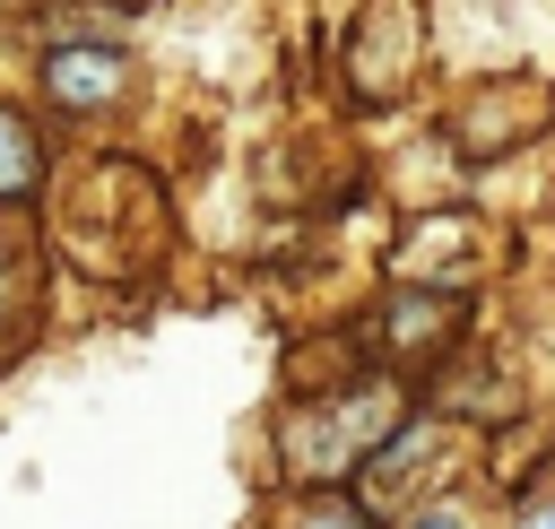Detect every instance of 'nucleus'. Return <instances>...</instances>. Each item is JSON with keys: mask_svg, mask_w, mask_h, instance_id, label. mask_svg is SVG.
<instances>
[{"mask_svg": "<svg viewBox=\"0 0 555 529\" xmlns=\"http://www.w3.org/2000/svg\"><path fill=\"white\" fill-rule=\"evenodd\" d=\"M408 425V390L399 373H356L347 390H321L312 408H286L278 416V460L286 477L312 494V486H347L364 477V460Z\"/></svg>", "mask_w": 555, "mask_h": 529, "instance_id": "nucleus-1", "label": "nucleus"}, {"mask_svg": "<svg viewBox=\"0 0 555 529\" xmlns=\"http://www.w3.org/2000/svg\"><path fill=\"white\" fill-rule=\"evenodd\" d=\"M546 113H555V95H546V78H520V69H494V78H477V87L460 95V113H451V130H442V147H451V156H494V147H512V139H529V130H546Z\"/></svg>", "mask_w": 555, "mask_h": 529, "instance_id": "nucleus-2", "label": "nucleus"}, {"mask_svg": "<svg viewBox=\"0 0 555 529\" xmlns=\"http://www.w3.org/2000/svg\"><path fill=\"white\" fill-rule=\"evenodd\" d=\"M425 61V0H364L356 43H347V78L364 104H390Z\"/></svg>", "mask_w": 555, "mask_h": 529, "instance_id": "nucleus-3", "label": "nucleus"}, {"mask_svg": "<svg viewBox=\"0 0 555 529\" xmlns=\"http://www.w3.org/2000/svg\"><path fill=\"white\" fill-rule=\"evenodd\" d=\"M35 87H43L52 113H104V104L130 95V52L104 43V35H95V43H43Z\"/></svg>", "mask_w": 555, "mask_h": 529, "instance_id": "nucleus-4", "label": "nucleus"}, {"mask_svg": "<svg viewBox=\"0 0 555 529\" xmlns=\"http://www.w3.org/2000/svg\"><path fill=\"white\" fill-rule=\"evenodd\" d=\"M373 356H390V364H416V356H442L451 347V330H460V295L451 286H390L382 295V312H373Z\"/></svg>", "mask_w": 555, "mask_h": 529, "instance_id": "nucleus-5", "label": "nucleus"}, {"mask_svg": "<svg viewBox=\"0 0 555 529\" xmlns=\"http://www.w3.org/2000/svg\"><path fill=\"white\" fill-rule=\"evenodd\" d=\"M35 182H43V130H35V113L0 104V208L35 199Z\"/></svg>", "mask_w": 555, "mask_h": 529, "instance_id": "nucleus-6", "label": "nucleus"}, {"mask_svg": "<svg viewBox=\"0 0 555 529\" xmlns=\"http://www.w3.org/2000/svg\"><path fill=\"white\" fill-rule=\"evenodd\" d=\"M286 529H373V520H364V503H347L338 486H312V494L286 512Z\"/></svg>", "mask_w": 555, "mask_h": 529, "instance_id": "nucleus-7", "label": "nucleus"}, {"mask_svg": "<svg viewBox=\"0 0 555 529\" xmlns=\"http://www.w3.org/2000/svg\"><path fill=\"white\" fill-rule=\"evenodd\" d=\"M399 529H477V503L468 494H425L416 512H399Z\"/></svg>", "mask_w": 555, "mask_h": 529, "instance_id": "nucleus-8", "label": "nucleus"}, {"mask_svg": "<svg viewBox=\"0 0 555 529\" xmlns=\"http://www.w3.org/2000/svg\"><path fill=\"white\" fill-rule=\"evenodd\" d=\"M512 529H555V468H538L512 503Z\"/></svg>", "mask_w": 555, "mask_h": 529, "instance_id": "nucleus-9", "label": "nucleus"}, {"mask_svg": "<svg viewBox=\"0 0 555 529\" xmlns=\"http://www.w3.org/2000/svg\"><path fill=\"white\" fill-rule=\"evenodd\" d=\"M17 9H26V0H0V17H17Z\"/></svg>", "mask_w": 555, "mask_h": 529, "instance_id": "nucleus-10", "label": "nucleus"}, {"mask_svg": "<svg viewBox=\"0 0 555 529\" xmlns=\"http://www.w3.org/2000/svg\"><path fill=\"white\" fill-rule=\"evenodd\" d=\"M113 9H139V0H113Z\"/></svg>", "mask_w": 555, "mask_h": 529, "instance_id": "nucleus-11", "label": "nucleus"}]
</instances>
